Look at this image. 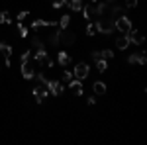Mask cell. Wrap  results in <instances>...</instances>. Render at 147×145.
<instances>
[{
	"label": "cell",
	"instance_id": "cell-1",
	"mask_svg": "<svg viewBox=\"0 0 147 145\" xmlns=\"http://www.w3.org/2000/svg\"><path fill=\"white\" fill-rule=\"evenodd\" d=\"M114 20L116 18H112V16H104V20H96V30H98V34H106V35H110L116 32V28H114Z\"/></svg>",
	"mask_w": 147,
	"mask_h": 145
},
{
	"label": "cell",
	"instance_id": "cell-2",
	"mask_svg": "<svg viewBox=\"0 0 147 145\" xmlns=\"http://www.w3.org/2000/svg\"><path fill=\"white\" fill-rule=\"evenodd\" d=\"M114 28L120 32V34H129V30H131V20L127 18V16H116V20H114Z\"/></svg>",
	"mask_w": 147,
	"mask_h": 145
},
{
	"label": "cell",
	"instance_id": "cell-3",
	"mask_svg": "<svg viewBox=\"0 0 147 145\" xmlns=\"http://www.w3.org/2000/svg\"><path fill=\"white\" fill-rule=\"evenodd\" d=\"M73 75H75V78H79V80L88 78V75H90V67H88V63H77L75 69H73Z\"/></svg>",
	"mask_w": 147,
	"mask_h": 145
},
{
	"label": "cell",
	"instance_id": "cell-4",
	"mask_svg": "<svg viewBox=\"0 0 147 145\" xmlns=\"http://www.w3.org/2000/svg\"><path fill=\"white\" fill-rule=\"evenodd\" d=\"M45 86H47V90H49L53 96H57V94H63V90H65V86H63L59 80H51V78H47Z\"/></svg>",
	"mask_w": 147,
	"mask_h": 145
},
{
	"label": "cell",
	"instance_id": "cell-5",
	"mask_svg": "<svg viewBox=\"0 0 147 145\" xmlns=\"http://www.w3.org/2000/svg\"><path fill=\"white\" fill-rule=\"evenodd\" d=\"M75 39H77V35L73 34V32L59 30V43H63V45H73V43H75Z\"/></svg>",
	"mask_w": 147,
	"mask_h": 145
},
{
	"label": "cell",
	"instance_id": "cell-6",
	"mask_svg": "<svg viewBox=\"0 0 147 145\" xmlns=\"http://www.w3.org/2000/svg\"><path fill=\"white\" fill-rule=\"evenodd\" d=\"M47 94H49V90H47V86H45V84H37V86L34 88L35 102H39V104H41V102H43V100L47 98Z\"/></svg>",
	"mask_w": 147,
	"mask_h": 145
},
{
	"label": "cell",
	"instance_id": "cell-7",
	"mask_svg": "<svg viewBox=\"0 0 147 145\" xmlns=\"http://www.w3.org/2000/svg\"><path fill=\"white\" fill-rule=\"evenodd\" d=\"M127 61H129L131 65H145V63H147V55H145V51L131 53V55L127 57Z\"/></svg>",
	"mask_w": 147,
	"mask_h": 145
},
{
	"label": "cell",
	"instance_id": "cell-8",
	"mask_svg": "<svg viewBox=\"0 0 147 145\" xmlns=\"http://www.w3.org/2000/svg\"><path fill=\"white\" fill-rule=\"evenodd\" d=\"M127 37H129V43H136V45H141L143 41H145V37H143V34L139 32V30H129V34H127Z\"/></svg>",
	"mask_w": 147,
	"mask_h": 145
},
{
	"label": "cell",
	"instance_id": "cell-9",
	"mask_svg": "<svg viewBox=\"0 0 147 145\" xmlns=\"http://www.w3.org/2000/svg\"><path fill=\"white\" fill-rule=\"evenodd\" d=\"M0 53L6 57V61H4L6 67H10V65H12V47L8 43H4V41H0Z\"/></svg>",
	"mask_w": 147,
	"mask_h": 145
},
{
	"label": "cell",
	"instance_id": "cell-10",
	"mask_svg": "<svg viewBox=\"0 0 147 145\" xmlns=\"http://www.w3.org/2000/svg\"><path fill=\"white\" fill-rule=\"evenodd\" d=\"M129 37H127V34H120V37H116V47H118V49H122V51H124V49H127V47H129Z\"/></svg>",
	"mask_w": 147,
	"mask_h": 145
},
{
	"label": "cell",
	"instance_id": "cell-11",
	"mask_svg": "<svg viewBox=\"0 0 147 145\" xmlns=\"http://www.w3.org/2000/svg\"><path fill=\"white\" fill-rule=\"evenodd\" d=\"M22 77L26 78V80H32V78L35 77V71L30 63H22Z\"/></svg>",
	"mask_w": 147,
	"mask_h": 145
},
{
	"label": "cell",
	"instance_id": "cell-12",
	"mask_svg": "<svg viewBox=\"0 0 147 145\" xmlns=\"http://www.w3.org/2000/svg\"><path fill=\"white\" fill-rule=\"evenodd\" d=\"M67 84L71 86V90H73V92H75L77 96H82V84H80V80H79V78H71Z\"/></svg>",
	"mask_w": 147,
	"mask_h": 145
},
{
	"label": "cell",
	"instance_id": "cell-13",
	"mask_svg": "<svg viewBox=\"0 0 147 145\" xmlns=\"http://www.w3.org/2000/svg\"><path fill=\"white\" fill-rule=\"evenodd\" d=\"M32 57H34V59L37 61V63L45 65V61H47V57H49V53H47V51L43 49V47H39V49H37V51H35V53H34Z\"/></svg>",
	"mask_w": 147,
	"mask_h": 145
},
{
	"label": "cell",
	"instance_id": "cell-14",
	"mask_svg": "<svg viewBox=\"0 0 147 145\" xmlns=\"http://www.w3.org/2000/svg\"><path fill=\"white\" fill-rule=\"evenodd\" d=\"M57 63H59L61 67H67L69 63H71V55H69L67 51H59V53H57Z\"/></svg>",
	"mask_w": 147,
	"mask_h": 145
},
{
	"label": "cell",
	"instance_id": "cell-15",
	"mask_svg": "<svg viewBox=\"0 0 147 145\" xmlns=\"http://www.w3.org/2000/svg\"><path fill=\"white\" fill-rule=\"evenodd\" d=\"M49 26H57V22H51V20H35V22H32V28H34V30L49 28Z\"/></svg>",
	"mask_w": 147,
	"mask_h": 145
},
{
	"label": "cell",
	"instance_id": "cell-16",
	"mask_svg": "<svg viewBox=\"0 0 147 145\" xmlns=\"http://www.w3.org/2000/svg\"><path fill=\"white\" fill-rule=\"evenodd\" d=\"M67 6H69L73 12H80L84 4H82V0H67Z\"/></svg>",
	"mask_w": 147,
	"mask_h": 145
},
{
	"label": "cell",
	"instance_id": "cell-17",
	"mask_svg": "<svg viewBox=\"0 0 147 145\" xmlns=\"http://www.w3.org/2000/svg\"><path fill=\"white\" fill-rule=\"evenodd\" d=\"M92 90H94L96 94H104V92H106V84H104L102 80H96V82L92 84Z\"/></svg>",
	"mask_w": 147,
	"mask_h": 145
},
{
	"label": "cell",
	"instance_id": "cell-18",
	"mask_svg": "<svg viewBox=\"0 0 147 145\" xmlns=\"http://www.w3.org/2000/svg\"><path fill=\"white\" fill-rule=\"evenodd\" d=\"M69 24H71V16H69V14L61 16V20H59V30H67Z\"/></svg>",
	"mask_w": 147,
	"mask_h": 145
},
{
	"label": "cell",
	"instance_id": "cell-19",
	"mask_svg": "<svg viewBox=\"0 0 147 145\" xmlns=\"http://www.w3.org/2000/svg\"><path fill=\"white\" fill-rule=\"evenodd\" d=\"M96 69L100 71V73H104V71H108V61L106 59H96Z\"/></svg>",
	"mask_w": 147,
	"mask_h": 145
},
{
	"label": "cell",
	"instance_id": "cell-20",
	"mask_svg": "<svg viewBox=\"0 0 147 145\" xmlns=\"http://www.w3.org/2000/svg\"><path fill=\"white\" fill-rule=\"evenodd\" d=\"M47 43H49V45H57V43H59V30L47 35Z\"/></svg>",
	"mask_w": 147,
	"mask_h": 145
},
{
	"label": "cell",
	"instance_id": "cell-21",
	"mask_svg": "<svg viewBox=\"0 0 147 145\" xmlns=\"http://www.w3.org/2000/svg\"><path fill=\"white\" fill-rule=\"evenodd\" d=\"M98 34V30H96V24L94 22H88V26H86V35L88 37H92V35Z\"/></svg>",
	"mask_w": 147,
	"mask_h": 145
},
{
	"label": "cell",
	"instance_id": "cell-22",
	"mask_svg": "<svg viewBox=\"0 0 147 145\" xmlns=\"http://www.w3.org/2000/svg\"><path fill=\"white\" fill-rule=\"evenodd\" d=\"M16 28H18V34H20V37H28V34H30V32H28V28H26L22 22H18V26H16Z\"/></svg>",
	"mask_w": 147,
	"mask_h": 145
},
{
	"label": "cell",
	"instance_id": "cell-23",
	"mask_svg": "<svg viewBox=\"0 0 147 145\" xmlns=\"http://www.w3.org/2000/svg\"><path fill=\"white\" fill-rule=\"evenodd\" d=\"M10 22H12L10 12H0V24H10Z\"/></svg>",
	"mask_w": 147,
	"mask_h": 145
},
{
	"label": "cell",
	"instance_id": "cell-24",
	"mask_svg": "<svg viewBox=\"0 0 147 145\" xmlns=\"http://www.w3.org/2000/svg\"><path fill=\"white\" fill-rule=\"evenodd\" d=\"M100 57L108 61V59H112V57H114V51H112V49H104V51H100Z\"/></svg>",
	"mask_w": 147,
	"mask_h": 145
},
{
	"label": "cell",
	"instance_id": "cell-25",
	"mask_svg": "<svg viewBox=\"0 0 147 145\" xmlns=\"http://www.w3.org/2000/svg\"><path fill=\"white\" fill-rule=\"evenodd\" d=\"M32 45H34L35 49H39V47H43V39H39V37H32Z\"/></svg>",
	"mask_w": 147,
	"mask_h": 145
},
{
	"label": "cell",
	"instance_id": "cell-26",
	"mask_svg": "<svg viewBox=\"0 0 147 145\" xmlns=\"http://www.w3.org/2000/svg\"><path fill=\"white\" fill-rule=\"evenodd\" d=\"M30 59H32V51H24L22 57H20V61H22V63H30Z\"/></svg>",
	"mask_w": 147,
	"mask_h": 145
},
{
	"label": "cell",
	"instance_id": "cell-27",
	"mask_svg": "<svg viewBox=\"0 0 147 145\" xmlns=\"http://www.w3.org/2000/svg\"><path fill=\"white\" fill-rule=\"evenodd\" d=\"M71 78H73V73H71V71H65V73H63V82L67 84Z\"/></svg>",
	"mask_w": 147,
	"mask_h": 145
},
{
	"label": "cell",
	"instance_id": "cell-28",
	"mask_svg": "<svg viewBox=\"0 0 147 145\" xmlns=\"http://www.w3.org/2000/svg\"><path fill=\"white\" fill-rule=\"evenodd\" d=\"M124 6H125V8H136V6H137V0H125Z\"/></svg>",
	"mask_w": 147,
	"mask_h": 145
},
{
	"label": "cell",
	"instance_id": "cell-29",
	"mask_svg": "<svg viewBox=\"0 0 147 145\" xmlns=\"http://www.w3.org/2000/svg\"><path fill=\"white\" fill-rule=\"evenodd\" d=\"M26 18H28V10H26V12H20V14H18V20H20V22H22V20H26Z\"/></svg>",
	"mask_w": 147,
	"mask_h": 145
},
{
	"label": "cell",
	"instance_id": "cell-30",
	"mask_svg": "<svg viewBox=\"0 0 147 145\" xmlns=\"http://www.w3.org/2000/svg\"><path fill=\"white\" fill-rule=\"evenodd\" d=\"M92 59H94V61L100 59V51H92Z\"/></svg>",
	"mask_w": 147,
	"mask_h": 145
},
{
	"label": "cell",
	"instance_id": "cell-31",
	"mask_svg": "<svg viewBox=\"0 0 147 145\" xmlns=\"http://www.w3.org/2000/svg\"><path fill=\"white\" fill-rule=\"evenodd\" d=\"M94 2H98V0H86V4H94Z\"/></svg>",
	"mask_w": 147,
	"mask_h": 145
},
{
	"label": "cell",
	"instance_id": "cell-32",
	"mask_svg": "<svg viewBox=\"0 0 147 145\" xmlns=\"http://www.w3.org/2000/svg\"><path fill=\"white\" fill-rule=\"evenodd\" d=\"M106 2H114V0H106Z\"/></svg>",
	"mask_w": 147,
	"mask_h": 145
}]
</instances>
